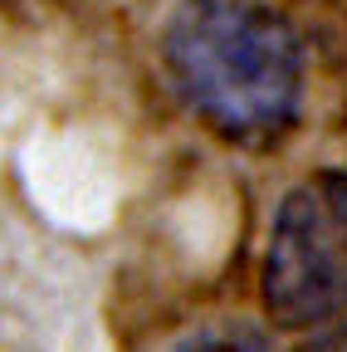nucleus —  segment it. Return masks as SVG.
<instances>
[{
    "label": "nucleus",
    "instance_id": "7ed1b4c3",
    "mask_svg": "<svg viewBox=\"0 0 347 352\" xmlns=\"http://www.w3.org/2000/svg\"><path fill=\"white\" fill-rule=\"evenodd\" d=\"M171 352H269L265 333L240 323V318H210L171 342Z\"/></svg>",
    "mask_w": 347,
    "mask_h": 352
},
{
    "label": "nucleus",
    "instance_id": "f03ea898",
    "mask_svg": "<svg viewBox=\"0 0 347 352\" xmlns=\"http://www.w3.org/2000/svg\"><path fill=\"white\" fill-rule=\"evenodd\" d=\"M259 289L279 328L347 318V171H313L279 201Z\"/></svg>",
    "mask_w": 347,
    "mask_h": 352
},
{
    "label": "nucleus",
    "instance_id": "20e7f679",
    "mask_svg": "<svg viewBox=\"0 0 347 352\" xmlns=\"http://www.w3.org/2000/svg\"><path fill=\"white\" fill-rule=\"evenodd\" d=\"M298 352H347V323H333V328H323L309 347H298Z\"/></svg>",
    "mask_w": 347,
    "mask_h": 352
},
{
    "label": "nucleus",
    "instance_id": "f257e3e1",
    "mask_svg": "<svg viewBox=\"0 0 347 352\" xmlns=\"http://www.w3.org/2000/svg\"><path fill=\"white\" fill-rule=\"evenodd\" d=\"M161 64L177 94L215 132L274 138L303 103V44L254 0H186L161 30Z\"/></svg>",
    "mask_w": 347,
    "mask_h": 352
}]
</instances>
